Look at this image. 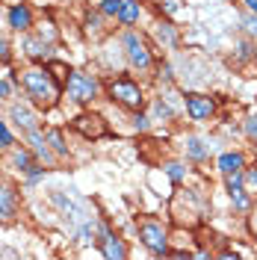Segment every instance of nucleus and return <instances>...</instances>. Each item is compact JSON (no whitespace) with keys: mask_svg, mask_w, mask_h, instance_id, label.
<instances>
[{"mask_svg":"<svg viewBox=\"0 0 257 260\" xmlns=\"http://www.w3.org/2000/svg\"><path fill=\"white\" fill-rule=\"evenodd\" d=\"M71 127L77 130L80 136H86V139H104V136H110V124L104 121L101 113H80L71 121Z\"/></svg>","mask_w":257,"mask_h":260,"instance_id":"423d86ee","label":"nucleus"},{"mask_svg":"<svg viewBox=\"0 0 257 260\" xmlns=\"http://www.w3.org/2000/svg\"><path fill=\"white\" fill-rule=\"evenodd\" d=\"M9 118H12L18 127L24 130V133H27V130H33V127H39V115L33 113L27 104H12V107H9Z\"/></svg>","mask_w":257,"mask_h":260,"instance_id":"f8f14e48","label":"nucleus"},{"mask_svg":"<svg viewBox=\"0 0 257 260\" xmlns=\"http://www.w3.org/2000/svg\"><path fill=\"white\" fill-rule=\"evenodd\" d=\"M107 92H110V98H113L115 104H121L124 110H142L145 107L142 86L136 80H130V77H115V80H110Z\"/></svg>","mask_w":257,"mask_h":260,"instance_id":"7ed1b4c3","label":"nucleus"},{"mask_svg":"<svg viewBox=\"0 0 257 260\" xmlns=\"http://www.w3.org/2000/svg\"><path fill=\"white\" fill-rule=\"evenodd\" d=\"M121 45H124L127 62L133 65V68H139V71H148V68L154 65V53L148 50V45L142 42V36H136V32H124Z\"/></svg>","mask_w":257,"mask_h":260,"instance_id":"20e7f679","label":"nucleus"},{"mask_svg":"<svg viewBox=\"0 0 257 260\" xmlns=\"http://www.w3.org/2000/svg\"><path fill=\"white\" fill-rule=\"evenodd\" d=\"M139 240H142L154 254H169V234L163 222H154V219H145L139 225Z\"/></svg>","mask_w":257,"mask_h":260,"instance_id":"39448f33","label":"nucleus"},{"mask_svg":"<svg viewBox=\"0 0 257 260\" xmlns=\"http://www.w3.org/2000/svg\"><path fill=\"white\" fill-rule=\"evenodd\" d=\"M9 95H12V83L0 80V101H9Z\"/></svg>","mask_w":257,"mask_h":260,"instance_id":"c85d7f7f","label":"nucleus"},{"mask_svg":"<svg viewBox=\"0 0 257 260\" xmlns=\"http://www.w3.org/2000/svg\"><path fill=\"white\" fill-rule=\"evenodd\" d=\"M245 27H248V32H257V15H254V12H248V18H245Z\"/></svg>","mask_w":257,"mask_h":260,"instance_id":"c756f323","label":"nucleus"},{"mask_svg":"<svg viewBox=\"0 0 257 260\" xmlns=\"http://www.w3.org/2000/svg\"><path fill=\"white\" fill-rule=\"evenodd\" d=\"M101 92V86L92 74H86V71H71L68 74V80H65V98L71 101V104H92Z\"/></svg>","mask_w":257,"mask_h":260,"instance_id":"f03ea898","label":"nucleus"},{"mask_svg":"<svg viewBox=\"0 0 257 260\" xmlns=\"http://www.w3.org/2000/svg\"><path fill=\"white\" fill-rule=\"evenodd\" d=\"M245 169V157H242L240 151H228L219 157V172L222 175H231V172H242Z\"/></svg>","mask_w":257,"mask_h":260,"instance_id":"2eb2a0df","label":"nucleus"},{"mask_svg":"<svg viewBox=\"0 0 257 260\" xmlns=\"http://www.w3.org/2000/svg\"><path fill=\"white\" fill-rule=\"evenodd\" d=\"M21 89L30 98L33 107H39V110H53L59 104V98L65 95L62 83L50 74L48 65H39V62L21 71Z\"/></svg>","mask_w":257,"mask_h":260,"instance_id":"f257e3e1","label":"nucleus"},{"mask_svg":"<svg viewBox=\"0 0 257 260\" xmlns=\"http://www.w3.org/2000/svg\"><path fill=\"white\" fill-rule=\"evenodd\" d=\"M183 104H186V113H189V118H195V121H204V118H210V115H213V110H216L213 98H210V95H198V92H189V95L183 98Z\"/></svg>","mask_w":257,"mask_h":260,"instance_id":"1a4fd4ad","label":"nucleus"},{"mask_svg":"<svg viewBox=\"0 0 257 260\" xmlns=\"http://www.w3.org/2000/svg\"><path fill=\"white\" fill-rule=\"evenodd\" d=\"M166 175L175 180V183H180V180L186 178V169H183L180 162H166Z\"/></svg>","mask_w":257,"mask_h":260,"instance_id":"5701e85b","label":"nucleus"},{"mask_svg":"<svg viewBox=\"0 0 257 260\" xmlns=\"http://www.w3.org/2000/svg\"><path fill=\"white\" fill-rule=\"evenodd\" d=\"M27 145H30V151L36 154L39 162H56V154H53V148L48 145V136H45L42 127L27 130Z\"/></svg>","mask_w":257,"mask_h":260,"instance_id":"6e6552de","label":"nucleus"},{"mask_svg":"<svg viewBox=\"0 0 257 260\" xmlns=\"http://www.w3.org/2000/svg\"><path fill=\"white\" fill-rule=\"evenodd\" d=\"M154 36L160 39V45H166V48H175L177 45V30L172 21H160L157 27H154Z\"/></svg>","mask_w":257,"mask_h":260,"instance_id":"f3484780","label":"nucleus"},{"mask_svg":"<svg viewBox=\"0 0 257 260\" xmlns=\"http://www.w3.org/2000/svg\"><path fill=\"white\" fill-rule=\"evenodd\" d=\"M139 15H142V3H139V0H121V9H118V21H121L124 27L136 24V21H139Z\"/></svg>","mask_w":257,"mask_h":260,"instance_id":"dca6fc26","label":"nucleus"},{"mask_svg":"<svg viewBox=\"0 0 257 260\" xmlns=\"http://www.w3.org/2000/svg\"><path fill=\"white\" fill-rule=\"evenodd\" d=\"M12 145H15V136H12V130L6 127V118L0 115V151H9Z\"/></svg>","mask_w":257,"mask_h":260,"instance_id":"412c9836","label":"nucleus"},{"mask_svg":"<svg viewBox=\"0 0 257 260\" xmlns=\"http://www.w3.org/2000/svg\"><path fill=\"white\" fill-rule=\"evenodd\" d=\"M186 154H189L192 160H204L210 154V148H204V142H201L198 136H189V139H186Z\"/></svg>","mask_w":257,"mask_h":260,"instance_id":"6ab92c4d","label":"nucleus"},{"mask_svg":"<svg viewBox=\"0 0 257 260\" xmlns=\"http://www.w3.org/2000/svg\"><path fill=\"white\" fill-rule=\"evenodd\" d=\"M154 115H157V118H172L175 113H172V107H169L163 98H157V101H154Z\"/></svg>","mask_w":257,"mask_h":260,"instance_id":"b1692460","label":"nucleus"},{"mask_svg":"<svg viewBox=\"0 0 257 260\" xmlns=\"http://www.w3.org/2000/svg\"><path fill=\"white\" fill-rule=\"evenodd\" d=\"M245 9H248V12H254V15H257V0H245Z\"/></svg>","mask_w":257,"mask_h":260,"instance_id":"2f4dec72","label":"nucleus"},{"mask_svg":"<svg viewBox=\"0 0 257 260\" xmlns=\"http://www.w3.org/2000/svg\"><path fill=\"white\" fill-rule=\"evenodd\" d=\"M245 136L248 139H257V115H248L245 118Z\"/></svg>","mask_w":257,"mask_h":260,"instance_id":"a878e982","label":"nucleus"},{"mask_svg":"<svg viewBox=\"0 0 257 260\" xmlns=\"http://www.w3.org/2000/svg\"><path fill=\"white\" fill-rule=\"evenodd\" d=\"M118 9H121V0H101L98 3V12L107 18H118Z\"/></svg>","mask_w":257,"mask_h":260,"instance_id":"4be33fe9","label":"nucleus"},{"mask_svg":"<svg viewBox=\"0 0 257 260\" xmlns=\"http://www.w3.org/2000/svg\"><path fill=\"white\" fill-rule=\"evenodd\" d=\"M0 62H12V50H9V42L6 39H0Z\"/></svg>","mask_w":257,"mask_h":260,"instance_id":"bb28decb","label":"nucleus"},{"mask_svg":"<svg viewBox=\"0 0 257 260\" xmlns=\"http://www.w3.org/2000/svg\"><path fill=\"white\" fill-rule=\"evenodd\" d=\"M231 201H234V207H237V210H248V207H251V198L242 192V189L231 195Z\"/></svg>","mask_w":257,"mask_h":260,"instance_id":"393cba45","label":"nucleus"},{"mask_svg":"<svg viewBox=\"0 0 257 260\" xmlns=\"http://www.w3.org/2000/svg\"><path fill=\"white\" fill-rule=\"evenodd\" d=\"M21 210V195L18 186L9 180H0V222H15Z\"/></svg>","mask_w":257,"mask_h":260,"instance_id":"0eeeda50","label":"nucleus"},{"mask_svg":"<svg viewBox=\"0 0 257 260\" xmlns=\"http://www.w3.org/2000/svg\"><path fill=\"white\" fill-rule=\"evenodd\" d=\"M45 136H48V145L53 148L56 157H68V145H65V139H62V130L59 127H48L45 130Z\"/></svg>","mask_w":257,"mask_h":260,"instance_id":"a211bd4d","label":"nucleus"},{"mask_svg":"<svg viewBox=\"0 0 257 260\" xmlns=\"http://www.w3.org/2000/svg\"><path fill=\"white\" fill-rule=\"evenodd\" d=\"M148 121H151V118H148L145 113H139L136 118H133V127H136V130H148Z\"/></svg>","mask_w":257,"mask_h":260,"instance_id":"cd10ccee","label":"nucleus"},{"mask_svg":"<svg viewBox=\"0 0 257 260\" xmlns=\"http://www.w3.org/2000/svg\"><path fill=\"white\" fill-rule=\"evenodd\" d=\"M48 48L50 45L45 39H39V36H27V39H24V53H27V59H33V62H45Z\"/></svg>","mask_w":257,"mask_h":260,"instance_id":"ddd939ff","label":"nucleus"},{"mask_svg":"<svg viewBox=\"0 0 257 260\" xmlns=\"http://www.w3.org/2000/svg\"><path fill=\"white\" fill-rule=\"evenodd\" d=\"M9 151H12V166H15L18 172H21V175H27V172H33V169H36V154H33L30 148H9Z\"/></svg>","mask_w":257,"mask_h":260,"instance_id":"4468645a","label":"nucleus"},{"mask_svg":"<svg viewBox=\"0 0 257 260\" xmlns=\"http://www.w3.org/2000/svg\"><path fill=\"white\" fill-rule=\"evenodd\" d=\"M98 248H101V254H104V257H110V260H124V257H127V245L121 243L110 228H101Z\"/></svg>","mask_w":257,"mask_h":260,"instance_id":"9d476101","label":"nucleus"},{"mask_svg":"<svg viewBox=\"0 0 257 260\" xmlns=\"http://www.w3.org/2000/svg\"><path fill=\"white\" fill-rule=\"evenodd\" d=\"M48 68H50V74L56 77V80L62 83V89H65V80H68V74H71V68L65 62H59V59H48Z\"/></svg>","mask_w":257,"mask_h":260,"instance_id":"aec40b11","label":"nucleus"},{"mask_svg":"<svg viewBox=\"0 0 257 260\" xmlns=\"http://www.w3.org/2000/svg\"><path fill=\"white\" fill-rule=\"evenodd\" d=\"M242 178L248 180L251 186H257V169H248V172H242Z\"/></svg>","mask_w":257,"mask_h":260,"instance_id":"7c9ffc66","label":"nucleus"},{"mask_svg":"<svg viewBox=\"0 0 257 260\" xmlns=\"http://www.w3.org/2000/svg\"><path fill=\"white\" fill-rule=\"evenodd\" d=\"M9 27L15 32H30L33 30V9L27 3H12V6H9Z\"/></svg>","mask_w":257,"mask_h":260,"instance_id":"9b49d317","label":"nucleus"},{"mask_svg":"<svg viewBox=\"0 0 257 260\" xmlns=\"http://www.w3.org/2000/svg\"><path fill=\"white\" fill-rule=\"evenodd\" d=\"M251 228H254V234H257V216H254V219H251Z\"/></svg>","mask_w":257,"mask_h":260,"instance_id":"473e14b6","label":"nucleus"}]
</instances>
